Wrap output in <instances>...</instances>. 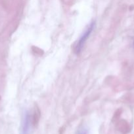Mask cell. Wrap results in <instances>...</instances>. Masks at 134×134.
<instances>
[{
  "mask_svg": "<svg viewBox=\"0 0 134 134\" xmlns=\"http://www.w3.org/2000/svg\"><path fill=\"white\" fill-rule=\"evenodd\" d=\"M32 128V120L28 111H26L22 116L21 124V134H30Z\"/></svg>",
  "mask_w": 134,
  "mask_h": 134,
  "instance_id": "1",
  "label": "cell"
},
{
  "mask_svg": "<svg viewBox=\"0 0 134 134\" xmlns=\"http://www.w3.org/2000/svg\"><path fill=\"white\" fill-rule=\"evenodd\" d=\"M95 27V22H91L90 24H89V26L87 27V28L85 29V31H84V34L81 35L80 39H79L78 42L76 46V51L77 52H79L81 50L82 47H84V44H85V41H87V38L89 37V35L91 34V33L92 32L93 30L94 29Z\"/></svg>",
  "mask_w": 134,
  "mask_h": 134,
  "instance_id": "2",
  "label": "cell"
},
{
  "mask_svg": "<svg viewBox=\"0 0 134 134\" xmlns=\"http://www.w3.org/2000/svg\"><path fill=\"white\" fill-rule=\"evenodd\" d=\"M88 133V131L86 128H83L81 129H80L78 132H77L76 134H87Z\"/></svg>",
  "mask_w": 134,
  "mask_h": 134,
  "instance_id": "3",
  "label": "cell"
}]
</instances>
